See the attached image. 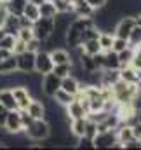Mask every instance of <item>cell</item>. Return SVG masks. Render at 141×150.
<instances>
[{
	"mask_svg": "<svg viewBox=\"0 0 141 150\" xmlns=\"http://www.w3.org/2000/svg\"><path fill=\"white\" fill-rule=\"evenodd\" d=\"M94 25V19L92 18H82V16H75L71 19V23L66 28V33H65V42L70 45L71 49L82 45L84 42V32L87 26Z\"/></svg>",
	"mask_w": 141,
	"mask_h": 150,
	"instance_id": "1",
	"label": "cell"
},
{
	"mask_svg": "<svg viewBox=\"0 0 141 150\" xmlns=\"http://www.w3.org/2000/svg\"><path fill=\"white\" fill-rule=\"evenodd\" d=\"M25 134L33 142H44L51 136V124L47 119H33V122L25 129Z\"/></svg>",
	"mask_w": 141,
	"mask_h": 150,
	"instance_id": "2",
	"label": "cell"
},
{
	"mask_svg": "<svg viewBox=\"0 0 141 150\" xmlns=\"http://www.w3.org/2000/svg\"><path fill=\"white\" fill-rule=\"evenodd\" d=\"M33 37L40 38L42 42L47 40L49 37H52L54 33V18H38L37 21H33Z\"/></svg>",
	"mask_w": 141,
	"mask_h": 150,
	"instance_id": "3",
	"label": "cell"
},
{
	"mask_svg": "<svg viewBox=\"0 0 141 150\" xmlns=\"http://www.w3.org/2000/svg\"><path fill=\"white\" fill-rule=\"evenodd\" d=\"M4 129H5L7 133H11V134H21V133H25L19 108H16V110H9V112H7Z\"/></svg>",
	"mask_w": 141,
	"mask_h": 150,
	"instance_id": "4",
	"label": "cell"
},
{
	"mask_svg": "<svg viewBox=\"0 0 141 150\" xmlns=\"http://www.w3.org/2000/svg\"><path fill=\"white\" fill-rule=\"evenodd\" d=\"M134 26H136V18L131 16V14H125V16H122L117 21L115 30H113V35L115 37H120V38H129L131 32L134 30Z\"/></svg>",
	"mask_w": 141,
	"mask_h": 150,
	"instance_id": "5",
	"label": "cell"
},
{
	"mask_svg": "<svg viewBox=\"0 0 141 150\" xmlns=\"http://www.w3.org/2000/svg\"><path fill=\"white\" fill-rule=\"evenodd\" d=\"M59 87H61V79L54 74V72H49V74H45L42 77L40 89H42V93H44L45 96L52 98V94H54Z\"/></svg>",
	"mask_w": 141,
	"mask_h": 150,
	"instance_id": "6",
	"label": "cell"
},
{
	"mask_svg": "<svg viewBox=\"0 0 141 150\" xmlns=\"http://www.w3.org/2000/svg\"><path fill=\"white\" fill-rule=\"evenodd\" d=\"M52 68H54V63H52L51 54L47 51H44V49L37 51L35 52V72L45 75L49 72H52Z\"/></svg>",
	"mask_w": 141,
	"mask_h": 150,
	"instance_id": "7",
	"label": "cell"
},
{
	"mask_svg": "<svg viewBox=\"0 0 141 150\" xmlns=\"http://www.w3.org/2000/svg\"><path fill=\"white\" fill-rule=\"evenodd\" d=\"M94 149H113V145L117 143V133L115 129L110 131H101L92 138Z\"/></svg>",
	"mask_w": 141,
	"mask_h": 150,
	"instance_id": "8",
	"label": "cell"
},
{
	"mask_svg": "<svg viewBox=\"0 0 141 150\" xmlns=\"http://www.w3.org/2000/svg\"><path fill=\"white\" fill-rule=\"evenodd\" d=\"M16 61H18V70L23 74H32L35 70V52L28 49L21 54H16Z\"/></svg>",
	"mask_w": 141,
	"mask_h": 150,
	"instance_id": "9",
	"label": "cell"
},
{
	"mask_svg": "<svg viewBox=\"0 0 141 150\" xmlns=\"http://www.w3.org/2000/svg\"><path fill=\"white\" fill-rule=\"evenodd\" d=\"M12 94L16 98V103H18V108L19 110H26L28 105H30V101L33 100L28 86H14L12 87Z\"/></svg>",
	"mask_w": 141,
	"mask_h": 150,
	"instance_id": "10",
	"label": "cell"
},
{
	"mask_svg": "<svg viewBox=\"0 0 141 150\" xmlns=\"http://www.w3.org/2000/svg\"><path fill=\"white\" fill-rule=\"evenodd\" d=\"M66 117L68 119H80V117H87V108L84 107V103L77 98H73L70 103L66 105Z\"/></svg>",
	"mask_w": 141,
	"mask_h": 150,
	"instance_id": "11",
	"label": "cell"
},
{
	"mask_svg": "<svg viewBox=\"0 0 141 150\" xmlns=\"http://www.w3.org/2000/svg\"><path fill=\"white\" fill-rule=\"evenodd\" d=\"M80 87H82L80 80L73 74L68 75V77H65V79H61V89H65L66 93H70L71 96H77L78 91H80Z\"/></svg>",
	"mask_w": 141,
	"mask_h": 150,
	"instance_id": "12",
	"label": "cell"
},
{
	"mask_svg": "<svg viewBox=\"0 0 141 150\" xmlns=\"http://www.w3.org/2000/svg\"><path fill=\"white\" fill-rule=\"evenodd\" d=\"M115 133H117V142H120L122 145H125L129 140L134 138V134H133V126L127 124V122H120V124L117 126Z\"/></svg>",
	"mask_w": 141,
	"mask_h": 150,
	"instance_id": "13",
	"label": "cell"
},
{
	"mask_svg": "<svg viewBox=\"0 0 141 150\" xmlns=\"http://www.w3.org/2000/svg\"><path fill=\"white\" fill-rule=\"evenodd\" d=\"M26 112L30 113L33 119H45V115H47V108H45V105H44L40 100L33 98V100L30 101V105H28Z\"/></svg>",
	"mask_w": 141,
	"mask_h": 150,
	"instance_id": "14",
	"label": "cell"
},
{
	"mask_svg": "<svg viewBox=\"0 0 141 150\" xmlns=\"http://www.w3.org/2000/svg\"><path fill=\"white\" fill-rule=\"evenodd\" d=\"M85 124H87V117L70 119V133H71V136H75L77 140L82 138V136L85 134Z\"/></svg>",
	"mask_w": 141,
	"mask_h": 150,
	"instance_id": "15",
	"label": "cell"
},
{
	"mask_svg": "<svg viewBox=\"0 0 141 150\" xmlns=\"http://www.w3.org/2000/svg\"><path fill=\"white\" fill-rule=\"evenodd\" d=\"M0 103L7 110H16L18 108V103H16V98L12 94V89H0Z\"/></svg>",
	"mask_w": 141,
	"mask_h": 150,
	"instance_id": "16",
	"label": "cell"
},
{
	"mask_svg": "<svg viewBox=\"0 0 141 150\" xmlns=\"http://www.w3.org/2000/svg\"><path fill=\"white\" fill-rule=\"evenodd\" d=\"M49 54H51V58H52V63H54V65H61V63H71V54L66 51V49H61V47H58V49H52Z\"/></svg>",
	"mask_w": 141,
	"mask_h": 150,
	"instance_id": "17",
	"label": "cell"
},
{
	"mask_svg": "<svg viewBox=\"0 0 141 150\" xmlns=\"http://www.w3.org/2000/svg\"><path fill=\"white\" fill-rule=\"evenodd\" d=\"M120 79L125 80V82H131V84H138V70L133 67V65H127V67H122L118 70Z\"/></svg>",
	"mask_w": 141,
	"mask_h": 150,
	"instance_id": "18",
	"label": "cell"
},
{
	"mask_svg": "<svg viewBox=\"0 0 141 150\" xmlns=\"http://www.w3.org/2000/svg\"><path fill=\"white\" fill-rule=\"evenodd\" d=\"M38 11H40V16L42 18H56V14H58V9H56V5H54L52 0L42 2L38 5Z\"/></svg>",
	"mask_w": 141,
	"mask_h": 150,
	"instance_id": "19",
	"label": "cell"
},
{
	"mask_svg": "<svg viewBox=\"0 0 141 150\" xmlns=\"http://www.w3.org/2000/svg\"><path fill=\"white\" fill-rule=\"evenodd\" d=\"M18 70V61H16V54L5 58L0 61V74H14Z\"/></svg>",
	"mask_w": 141,
	"mask_h": 150,
	"instance_id": "20",
	"label": "cell"
},
{
	"mask_svg": "<svg viewBox=\"0 0 141 150\" xmlns=\"http://www.w3.org/2000/svg\"><path fill=\"white\" fill-rule=\"evenodd\" d=\"M28 0H5V7L9 11V14H14V16H21L23 14V9L26 5Z\"/></svg>",
	"mask_w": 141,
	"mask_h": 150,
	"instance_id": "21",
	"label": "cell"
},
{
	"mask_svg": "<svg viewBox=\"0 0 141 150\" xmlns=\"http://www.w3.org/2000/svg\"><path fill=\"white\" fill-rule=\"evenodd\" d=\"M78 65H80V68H82L84 72H96V70H98V68H96V63H94V58H92L91 54H85V52L80 54Z\"/></svg>",
	"mask_w": 141,
	"mask_h": 150,
	"instance_id": "22",
	"label": "cell"
},
{
	"mask_svg": "<svg viewBox=\"0 0 141 150\" xmlns=\"http://www.w3.org/2000/svg\"><path fill=\"white\" fill-rule=\"evenodd\" d=\"M19 28H21V23H19V16L9 14V16H7V21H5V25H4V30H5L7 33H12V35H16Z\"/></svg>",
	"mask_w": 141,
	"mask_h": 150,
	"instance_id": "23",
	"label": "cell"
},
{
	"mask_svg": "<svg viewBox=\"0 0 141 150\" xmlns=\"http://www.w3.org/2000/svg\"><path fill=\"white\" fill-rule=\"evenodd\" d=\"M21 16L28 18L30 21H37V19L40 18V11H38V5L28 0V2H26V5H25V9H23V14H21Z\"/></svg>",
	"mask_w": 141,
	"mask_h": 150,
	"instance_id": "24",
	"label": "cell"
},
{
	"mask_svg": "<svg viewBox=\"0 0 141 150\" xmlns=\"http://www.w3.org/2000/svg\"><path fill=\"white\" fill-rule=\"evenodd\" d=\"M82 51H84L85 54H91V56H94V54L101 52L99 40H98V38H91V40H85V42H82Z\"/></svg>",
	"mask_w": 141,
	"mask_h": 150,
	"instance_id": "25",
	"label": "cell"
},
{
	"mask_svg": "<svg viewBox=\"0 0 141 150\" xmlns=\"http://www.w3.org/2000/svg\"><path fill=\"white\" fill-rule=\"evenodd\" d=\"M105 68H111V70H118L120 68L118 54L115 51H106L105 52Z\"/></svg>",
	"mask_w": 141,
	"mask_h": 150,
	"instance_id": "26",
	"label": "cell"
},
{
	"mask_svg": "<svg viewBox=\"0 0 141 150\" xmlns=\"http://www.w3.org/2000/svg\"><path fill=\"white\" fill-rule=\"evenodd\" d=\"M73 98H75V96H71L70 93H66V91H65V89H61V87L52 94V100H54L58 105H61V107H66Z\"/></svg>",
	"mask_w": 141,
	"mask_h": 150,
	"instance_id": "27",
	"label": "cell"
},
{
	"mask_svg": "<svg viewBox=\"0 0 141 150\" xmlns=\"http://www.w3.org/2000/svg\"><path fill=\"white\" fill-rule=\"evenodd\" d=\"M113 38L115 35L113 33H110V32H101L99 33V45H101V51L106 52V51H111V45H113Z\"/></svg>",
	"mask_w": 141,
	"mask_h": 150,
	"instance_id": "28",
	"label": "cell"
},
{
	"mask_svg": "<svg viewBox=\"0 0 141 150\" xmlns=\"http://www.w3.org/2000/svg\"><path fill=\"white\" fill-rule=\"evenodd\" d=\"M118 54V61H120V68L122 67H127V65H131V61H133V58H134V47H127V49H124V51H120V52H117Z\"/></svg>",
	"mask_w": 141,
	"mask_h": 150,
	"instance_id": "29",
	"label": "cell"
},
{
	"mask_svg": "<svg viewBox=\"0 0 141 150\" xmlns=\"http://www.w3.org/2000/svg\"><path fill=\"white\" fill-rule=\"evenodd\" d=\"M52 72L58 75L59 79H65L68 75L73 74V63H61V65H54Z\"/></svg>",
	"mask_w": 141,
	"mask_h": 150,
	"instance_id": "30",
	"label": "cell"
},
{
	"mask_svg": "<svg viewBox=\"0 0 141 150\" xmlns=\"http://www.w3.org/2000/svg\"><path fill=\"white\" fill-rule=\"evenodd\" d=\"M16 40H18L16 35H12V33H5L4 37L0 38V49H9V51H12Z\"/></svg>",
	"mask_w": 141,
	"mask_h": 150,
	"instance_id": "31",
	"label": "cell"
},
{
	"mask_svg": "<svg viewBox=\"0 0 141 150\" xmlns=\"http://www.w3.org/2000/svg\"><path fill=\"white\" fill-rule=\"evenodd\" d=\"M127 40H129V45L136 49V47L141 44V26H138V25H136V26H134V30L131 32V35H129V38H127Z\"/></svg>",
	"mask_w": 141,
	"mask_h": 150,
	"instance_id": "32",
	"label": "cell"
},
{
	"mask_svg": "<svg viewBox=\"0 0 141 150\" xmlns=\"http://www.w3.org/2000/svg\"><path fill=\"white\" fill-rule=\"evenodd\" d=\"M127 47H129V40H127V38H120V37H115V38H113L111 51L120 52V51H124V49H127Z\"/></svg>",
	"mask_w": 141,
	"mask_h": 150,
	"instance_id": "33",
	"label": "cell"
},
{
	"mask_svg": "<svg viewBox=\"0 0 141 150\" xmlns=\"http://www.w3.org/2000/svg\"><path fill=\"white\" fill-rule=\"evenodd\" d=\"M16 37L19 38V40H23V42H28V40L33 38V30H32V28H26V26H21V28L18 30Z\"/></svg>",
	"mask_w": 141,
	"mask_h": 150,
	"instance_id": "34",
	"label": "cell"
},
{
	"mask_svg": "<svg viewBox=\"0 0 141 150\" xmlns=\"http://www.w3.org/2000/svg\"><path fill=\"white\" fill-rule=\"evenodd\" d=\"M96 134H98V124H96L94 120H89V119H87V124H85V134H84V136H87V138L92 140Z\"/></svg>",
	"mask_w": 141,
	"mask_h": 150,
	"instance_id": "35",
	"label": "cell"
},
{
	"mask_svg": "<svg viewBox=\"0 0 141 150\" xmlns=\"http://www.w3.org/2000/svg\"><path fill=\"white\" fill-rule=\"evenodd\" d=\"M42 44H44V42H42L40 38L33 37L32 40H28V42H26V49H28V51H32V52H37V51H40V49H42Z\"/></svg>",
	"mask_w": 141,
	"mask_h": 150,
	"instance_id": "36",
	"label": "cell"
},
{
	"mask_svg": "<svg viewBox=\"0 0 141 150\" xmlns=\"http://www.w3.org/2000/svg\"><path fill=\"white\" fill-rule=\"evenodd\" d=\"M19 112H21V120H23V127L26 129V127H28V126H30V124L33 122V117H32L30 113L26 112V110H19Z\"/></svg>",
	"mask_w": 141,
	"mask_h": 150,
	"instance_id": "37",
	"label": "cell"
},
{
	"mask_svg": "<svg viewBox=\"0 0 141 150\" xmlns=\"http://www.w3.org/2000/svg\"><path fill=\"white\" fill-rule=\"evenodd\" d=\"M87 4L94 9V11H98V9H103L108 5V0H87Z\"/></svg>",
	"mask_w": 141,
	"mask_h": 150,
	"instance_id": "38",
	"label": "cell"
},
{
	"mask_svg": "<svg viewBox=\"0 0 141 150\" xmlns=\"http://www.w3.org/2000/svg\"><path fill=\"white\" fill-rule=\"evenodd\" d=\"M26 51V42H23V40H16V44H14V49H12V52L14 54H21V52H25Z\"/></svg>",
	"mask_w": 141,
	"mask_h": 150,
	"instance_id": "39",
	"label": "cell"
},
{
	"mask_svg": "<svg viewBox=\"0 0 141 150\" xmlns=\"http://www.w3.org/2000/svg\"><path fill=\"white\" fill-rule=\"evenodd\" d=\"M7 16H9V11H7L5 5H2V7H0V28H4V25H5V21H7Z\"/></svg>",
	"mask_w": 141,
	"mask_h": 150,
	"instance_id": "40",
	"label": "cell"
},
{
	"mask_svg": "<svg viewBox=\"0 0 141 150\" xmlns=\"http://www.w3.org/2000/svg\"><path fill=\"white\" fill-rule=\"evenodd\" d=\"M7 108L0 103V127H4V124H5V117H7Z\"/></svg>",
	"mask_w": 141,
	"mask_h": 150,
	"instance_id": "41",
	"label": "cell"
},
{
	"mask_svg": "<svg viewBox=\"0 0 141 150\" xmlns=\"http://www.w3.org/2000/svg\"><path fill=\"white\" fill-rule=\"evenodd\" d=\"M133 134H134V138L141 140V122H136V124H133Z\"/></svg>",
	"mask_w": 141,
	"mask_h": 150,
	"instance_id": "42",
	"label": "cell"
},
{
	"mask_svg": "<svg viewBox=\"0 0 141 150\" xmlns=\"http://www.w3.org/2000/svg\"><path fill=\"white\" fill-rule=\"evenodd\" d=\"M12 54H14V52L9 51V49H0V61L5 59V58H9V56H12Z\"/></svg>",
	"mask_w": 141,
	"mask_h": 150,
	"instance_id": "43",
	"label": "cell"
},
{
	"mask_svg": "<svg viewBox=\"0 0 141 150\" xmlns=\"http://www.w3.org/2000/svg\"><path fill=\"white\" fill-rule=\"evenodd\" d=\"M134 18H136V25H138V26H141V12H138Z\"/></svg>",
	"mask_w": 141,
	"mask_h": 150,
	"instance_id": "44",
	"label": "cell"
},
{
	"mask_svg": "<svg viewBox=\"0 0 141 150\" xmlns=\"http://www.w3.org/2000/svg\"><path fill=\"white\" fill-rule=\"evenodd\" d=\"M30 2H33V4H37V5H40V4L45 2V0H30Z\"/></svg>",
	"mask_w": 141,
	"mask_h": 150,
	"instance_id": "45",
	"label": "cell"
},
{
	"mask_svg": "<svg viewBox=\"0 0 141 150\" xmlns=\"http://www.w3.org/2000/svg\"><path fill=\"white\" fill-rule=\"evenodd\" d=\"M134 52H138V54H141V44L138 45V47H136V49H134Z\"/></svg>",
	"mask_w": 141,
	"mask_h": 150,
	"instance_id": "46",
	"label": "cell"
},
{
	"mask_svg": "<svg viewBox=\"0 0 141 150\" xmlns=\"http://www.w3.org/2000/svg\"><path fill=\"white\" fill-rule=\"evenodd\" d=\"M5 33H7V32H5V30H4V28H0V38L4 37V35H5Z\"/></svg>",
	"mask_w": 141,
	"mask_h": 150,
	"instance_id": "47",
	"label": "cell"
},
{
	"mask_svg": "<svg viewBox=\"0 0 141 150\" xmlns=\"http://www.w3.org/2000/svg\"><path fill=\"white\" fill-rule=\"evenodd\" d=\"M4 2H5V0H4Z\"/></svg>",
	"mask_w": 141,
	"mask_h": 150,
	"instance_id": "48",
	"label": "cell"
}]
</instances>
